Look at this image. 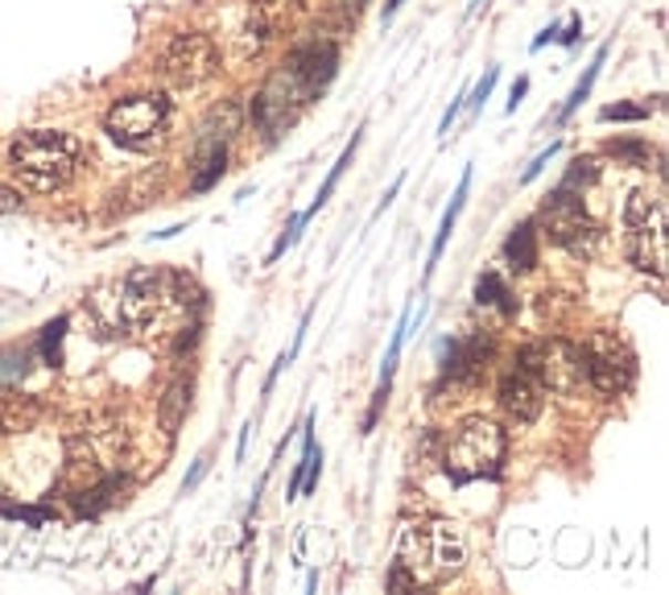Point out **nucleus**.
<instances>
[{
    "label": "nucleus",
    "mask_w": 669,
    "mask_h": 595,
    "mask_svg": "<svg viewBox=\"0 0 669 595\" xmlns=\"http://www.w3.org/2000/svg\"><path fill=\"white\" fill-rule=\"evenodd\" d=\"M468 563V542L454 521H405L397 537V571L409 587H442Z\"/></svg>",
    "instance_id": "f257e3e1"
},
{
    "label": "nucleus",
    "mask_w": 669,
    "mask_h": 595,
    "mask_svg": "<svg viewBox=\"0 0 669 595\" xmlns=\"http://www.w3.org/2000/svg\"><path fill=\"white\" fill-rule=\"evenodd\" d=\"M178 306H182V282L166 269H133L100 302L104 319L116 331H128V335L157 331Z\"/></svg>",
    "instance_id": "f03ea898"
},
{
    "label": "nucleus",
    "mask_w": 669,
    "mask_h": 595,
    "mask_svg": "<svg viewBox=\"0 0 669 595\" xmlns=\"http://www.w3.org/2000/svg\"><path fill=\"white\" fill-rule=\"evenodd\" d=\"M79 161H83V145L71 133H59V128H33V133H21L9 145L13 174L30 190H42V195L66 187L75 178Z\"/></svg>",
    "instance_id": "7ed1b4c3"
},
{
    "label": "nucleus",
    "mask_w": 669,
    "mask_h": 595,
    "mask_svg": "<svg viewBox=\"0 0 669 595\" xmlns=\"http://www.w3.org/2000/svg\"><path fill=\"white\" fill-rule=\"evenodd\" d=\"M504 430L488 418H468L459 426L447 442V455H442V468L451 476L454 484H475V480H488L496 476L500 463H504Z\"/></svg>",
    "instance_id": "20e7f679"
},
{
    "label": "nucleus",
    "mask_w": 669,
    "mask_h": 595,
    "mask_svg": "<svg viewBox=\"0 0 669 595\" xmlns=\"http://www.w3.org/2000/svg\"><path fill=\"white\" fill-rule=\"evenodd\" d=\"M624 228H628V257L640 273L666 278L669 269V236H666V203L654 190H633L624 203Z\"/></svg>",
    "instance_id": "39448f33"
},
{
    "label": "nucleus",
    "mask_w": 669,
    "mask_h": 595,
    "mask_svg": "<svg viewBox=\"0 0 669 595\" xmlns=\"http://www.w3.org/2000/svg\"><path fill=\"white\" fill-rule=\"evenodd\" d=\"M166 125H170V100L161 92H140L116 100L104 116V128L116 145L125 149H149L166 137Z\"/></svg>",
    "instance_id": "423d86ee"
},
{
    "label": "nucleus",
    "mask_w": 669,
    "mask_h": 595,
    "mask_svg": "<svg viewBox=\"0 0 669 595\" xmlns=\"http://www.w3.org/2000/svg\"><path fill=\"white\" fill-rule=\"evenodd\" d=\"M521 368L533 373L542 380V389L562 393L571 397L587 385V352L566 340H554V344H530L521 352Z\"/></svg>",
    "instance_id": "0eeeda50"
},
{
    "label": "nucleus",
    "mask_w": 669,
    "mask_h": 595,
    "mask_svg": "<svg viewBox=\"0 0 669 595\" xmlns=\"http://www.w3.org/2000/svg\"><path fill=\"white\" fill-rule=\"evenodd\" d=\"M537 220H542L545 236H550L554 244L571 249L575 257H592L595 244H599V228L587 220L583 195H575V190L558 187L554 195H545L542 216H537Z\"/></svg>",
    "instance_id": "6e6552de"
},
{
    "label": "nucleus",
    "mask_w": 669,
    "mask_h": 595,
    "mask_svg": "<svg viewBox=\"0 0 669 595\" xmlns=\"http://www.w3.org/2000/svg\"><path fill=\"white\" fill-rule=\"evenodd\" d=\"M161 71L174 87H199L202 79L219 71V50L207 33H178L166 54H161Z\"/></svg>",
    "instance_id": "1a4fd4ad"
},
{
    "label": "nucleus",
    "mask_w": 669,
    "mask_h": 595,
    "mask_svg": "<svg viewBox=\"0 0 669 595\" xmlns=\"http://www.w3.org/2000/svg\"><path fill=\"white\" fill-rule=\"evenodd\" d=\"M587 352V385L599 389L604 397H620L628 385H633V373H637V361L633 352L616 340V335H599Z\"/></svg>",
    "instance_id": "9d476101"
},
{
    "label": "nucleus",
    "mask_w": 669,
    "mask_h": 595,
    "mask_svg": "<svg viewBox=\"0 0 669 595\" xmlns=\"http://www.w3.org/2000/svg\"><path fill=\"white\" fill-rule=\"evenodd\" d=\"M500 406H504V414L516 418V422H537V414H542L545 406L542 380L533 373H525V368H513V373L500 380Z\"/></svg>",
    "instance_id": "9b49d317"
},
{
    "label": "nucleus",
    "mask_w": 669,
    "mask_h": 595,
    "mask_svg": "<svg viewBox=\"0 0 669 595\" xmlns=\"http://www.w3.org/2000/svg\"><path fill=\"white\" fill-rule=\"evenodd\" d=\"M468 190H471V170L459 178V190H454L451 207H447V216H442V228H438L435 249H430V261H426V278L435 273V265L442 261V252H447V240H451V232H454V220H459V211H463V199H468Z\"/></svg>",
    "instance_id": "f8f14e48"
},
{
    "label": "nucleus",
    "mask_w": 669,
    "mask_h": 595,
    "mask_svg": "<svg viewBox=\"0 0 669 595\" xmlns=\"http://www.w3.org/2000/svg\"><path fill=\"white\" fill-rule=\"evenodd\" d=\"M504 257H509V265H513V269H533V265H537V240H533V223H521V228H513L509 244H504Z\"/></svg>",
    "instance_id": "ddd939ff"
},
{
    "label": "nucleus",
    "mask_w": 669,
    "mask_h": 595,
    "mask_svg": "<svg viewBox=\"0 0 669 595\" xmlns=\"http://www.w3.org/2000/svg\"><path fill=\"white\" fill-rule=\"evenodd\" d=\"M356 145H359V133H356V137H352V145H347V149H343V154H339V161H335V166H331L327 182H323V190H318V195H314L311 211H302V223L311 220L314 211H318V207H323V203H327V199H331V195H335V187H339L343 170H347V166H352V157H356Z\"/></svg>",
    "instance_id": "4468645a"
},
{
    "label": "nucleus",
    "mask_w": 669,
    "mask_h": 595,
    "mask_svg": "<svg viewBox=\"0 0 669 595\" xmlns=\"http://www.w3.org/2000/svg\"><path fill=\"white\" fill-rule=\"evenodd\" d=\"M604 63H607V46H599L595 50V59H592V66H587V75L578 79V87L571 92V100H566V108H562V116L558 121H571L575 116V108L592 95V87H595V79H599V71H604Z\"/></svg>",
    "instance_id": "2eb2a0df"
},
{
    "label": "nucleus",
    "mask_w": 669,
    "mask_h": 595,
    "mask_svg": "<svg viewBox=\"0 0 669 595\" xmlns=\"http://www.w3.org/2000/svg\"><path fill=\"white\" fill-rule=\"evenodd\" d=\"M187 406H190V385L187 380H174L170 389H166V401H161V422H166V430H178Z\"/></svg>",
    "instance_id": "dca6fc26"
},
{
    "label": "nucleus",
    "mask_w": 669,
    "mask_h": 595,
    "mask_svg": "<svg viewBox=\"0 0 669 595\" xmlns=\"http://www.w3.org/2000/svg\"><path fill=\"white\" fill-rule=\"evenodd\" d=\"M475 294H480V306H500L504 314H513V311H516L513 302H509L513 294L504 290V282H500L496 273H483V278H480V290H475Z\"/></svg>",
    "instance_id": "f3484780"
},
{
    "label": "nucleus",
    "mask_w": 669,
    "mask_h": 595,
    "mask_svg": "<svg viewBox=\"0 0 669 595\" xmlns=\"http://www.w3.org/2000/svg\"><path fill=\"white\" fill-rule=\"evenodd\" d=\"M297 0H252V9H257V17L265 21V25H273V21H281V17L294 13Z\"/></svg>",
    "instance_id": "a211bd4d"
},
{
    "label": "nucleus",
    "mask_w": 669,
    "mask_h": 595,
    "mask_svg": "<svg viewBox=\"0 0 669 595\" xmlns=\"http://www.w3.org/2000/svg\"><path fill=\"white\" fill-rule=\"evenodd\" d=\"M599 121H649V108H640V104H611V108L599 112Z\"/></svg>",
    "instance_id": "6ab92c4d"
},
{
    "label": "nucleus",
    "mask_w": 669,
    "mask_h": 595,
    "mask_svg": "<svg viewBox=\"0 0 669 595\" xmlns=\"http://www.w3.org/2000/svg\"><path fill=\"white\" fill-rule=\"evenodd\" d=\"M21 195H17L13 187H4V182H0V216H17V211H21Z\"/></svg>",
    "instance_id": "aec40b11"
},
{
    "label": "nucleus",
    "mask_w": 669,
    "mask_h": 595,
    "mask_svg": "<svg viewBox=\"0 0 669 595\" xmlns=\"http://www.w3.org/2000/svg\"><path fill=\"white\" fill-rule=\"evenodd\" d=\"M492 87H496V66H492V71H488V75L480 79V87H475V100H471V108L480 112V108H483V100L492 95Z\"/></svg>",
    "instance_id": "412c9836"
},
{
    "label": "nucleus",
    "mask_w": 669,
    "mask_h": 595,
    "mask_svg": "<svg viewBox=\"0 0 669 595\" xmlns=\"http://www.w3.org/2000/svg\"><path fill=\"white\" fill-rule=\"evenodd\" d=\"M611 154L633 157V161H649V149H645V145H611Z\"/></svg>",
    "instance_id": "4be33fe9"
},
{
    "label": "nucleus",
    "mask_w": 669,
    "mask_h": 595,
    "mask_svg": "<svg viewBox=\"0 0 669 595\" xmlns=\"http://www.w3.org/2000/svg\"><path fill=\"white\" fill-rule=\"evenodd\" d=\"M554 154H558V145H550V154H542V157H537V161H533L530 170H525V178H521V182H533V178H537V174H542L545 166H550V157H554Z\"/></svg>",
    "instance_id": "5701e85b"
},
{
    "label": "nucleus",
    "mask_w": 669,
    "mask_h": 595,
    "mask_svg": "<svg viewBox=\"0 0 669 595\" xmlns=\"http://www.w3.org/2000/svg\"><path fill=\"white\" fill-rule=\"evenodd\" d=\"M525 92H530V79H516V83H513V95H509V112H516V104L525 100Z\"/></svg>",
    "instance_id": "b1692460"
},
{
    "label": "nucleus",
    "mask_w": 669,
    "mask_h": 595,
    "mask_svg": "<svg viewBox=\"0 0 669 595\" xmlns=\"http://www.w3.org/2000/svg\"><path fill=\"white\" fill-rule=\"evenodd\" d=\"M335 4H339L343 13H352V17H356L359 9H364V4H368V0H335Z\"/></svg>",
    "instance_id": "393cba45"
},
{
    "label": "nucleus",
    "mask_w": 669,
    "mask_h": 595,
    "mask_svg": "<svg viewBox=\"0 0 669 595\" xmlns=\"http://www.w3.org/2000/svg\"><path fill=\"white\" fill-rule=\"evenodd\" d=\"M401 4H405V0H389V4H385V21H393V13H397Z\"/></svg>",
    "instance_id": "a878e982"
},
{
    "label": "nucleus",
    "mask_w": 669,
    "mask_h": 595,
    "mask_svg": "<svg viewBox=\"0 0 669 595\" xmlns=\"http://www.w3.org/2000/svg\"><path fill=\"white\" fill-rule=\"evenodd\" d=\"M480 4H483V0H475V4H471V9H480Z\"/></svg>",
    "instance_id": "bb28decb"
}]
</instances>
